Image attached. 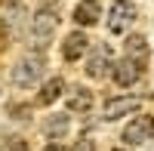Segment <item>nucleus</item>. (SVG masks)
<instances>
[{
    "mask_svg": "<svg viewBox=\"0 0 154 151\" xmlns=\"http://www.w3.org/2000/svg\"><path fill=\"white\" fill-rule=\"evenodd\" d=\"M71 151H96V142L89 139V136H80V139H77V145H74Z\"/></svg>",
    "mask_w": 154,
    "mask_h": 151,
    "instance_id": "nucleus-15",
    "label": "nucleus"
},
{
    "mask_svg": "<svg viewBox=\"0 0 154 151\" xmlns=\"http://www.w3.org/2000/svg\"><path fill=\"white\" fill-rule=\"evenodd\" d=\"M139 105H142V99H136V96H114V99H108V102L102 105V117L105 120H117L123 114H133Z\"/></svg>",
    "mask_w": 154,
    "mask_h": 151,
    "instance_id": "nucleus-6",
    "label": "nucleus"
},
{
    "mask_svg": "<svg viewBox=\"0 0 154 151\" xmlns=\"http://www.w3.org/2000/svg\"><path fill=\"white\" fill-rule=\"evenodd\" d=\"M86 49H89V37L83 31H71L65 37V43H62V56H65V62H77Z\"/></svg>",
    "mask_w": 154,
    "mask_h": 151,
    "instance_id": "nucleus-9",
    "label": "nucleus"
},
{
    "mask_svg": "<svg viewBox=\"0 0 154 151\" xmlns=\"http://www.w3.org/2000/svg\"><path fill=\"white\" fill-rule=\"evenodd\" d=\"M43 68H46L43 53H28L25 59L16 62V68H12V83H16L19 90H28V86H34L43 77Z\"/></svg>",
    "mask_w": 154,
    "mask_h": 151,
    "instance_id": "nucleus-1",
    "label": "nucleus"
},
{
    "mask_svg": "<svg viewBox=\"0 0 154 151\" xmlns=\"http://www.w3.org/2000/svg\"><path fill=\"white\" fill-rule=\"evenodd\" d=\"M0 151H3V148H0Z\"/></svg>",
    "mask_w": 154,
    "mask_h": 151,
    "instance_id": "nucleus-19",
    "label": "nucleus"
},
{
    "mask_svg": "<svg viewBox=\"0 0 154 151\" xmlns=\"http://www.w3.org/2000/svg\"><path fill=\"white\" fill-rule=\"evenodd\" d=\"M93 108V93L86 86H77V90L68 96V111H77V114H86Z\"/></svg>",
    "mask_w": 154,
    "mask_h": 151,
    "instance_id": "nucleus-12",
    "label": "nucleus"
},
{
    "mask_svg": "<svg viewBox=\"0 0 154 151\" xmlns=\"http://www.w3.org/2000/svg\"><path fill=\"white\" fill-rule=\"evenodd\" d=\"M68 130H71V117L68 114H53L43 123V133L49 139H62V136H68Z\"/></svg>",
    "mask_w": 154,
    "mask_h": 151,
    "instance_id": "nucleus-13",
    "label": "nucleus"
},
{
    "mask_svg": "<svg viewBox=\"0 0 154 151\" xmlns=\"http://www.w3.org/2000/svg\"><path fill=\"white\" fill-rule=\"evenodd\" d=\"M111 71H114V65H111V53H108V46L96 49V53L89 56V62H86V74H89V77H96V80H102V77H108Z\"/></svg>",
    "mask_w": 154,
    "mask_h": 151,
    "instance_id": "nucleus-8",
    "label": "nucleus"
},
{
    "mask_svg": "<svg viewBox=\"0 0 154 151\" xmlns=\"http://www.w3.org/2000/svg\"><path fill=\"white\" fill-rule=\"evenodd\" d=\"M102 19V3L99 0H80L74 9V22L83 25V28H89V25H96Z\"/></svg>",
    "mask_w": 154,
    "mask_h": 151,
    "instance_id": "nucleus-10",
    "label": "nucleus"
},
{
    "mask_svg": "<svg viewBox=\"0 0 154 151\" xmlns=\"http://www.w3.org/2000/svg\"><path fill=\"white\" fill-rule=\"evenodd\" d=\"M62 93H65V80H62V77L46 80V83H43V90H40V96H37V105H53Z\"/></svg>",
    "mask_w": 154,
    "mask_h": 151,
    "instance_id": "nucleus-14",
    "label": "nucleus"
},
{
    "mask_svg": "<svg viewBox=\"0 0 154 151\" xmlns=\"http://www.w3.org/2000/svg\"><path fill=\"white\" fill-rule=\"evenodd\" d=\"M114 151H123V148H114Z\"/></svg>",
    "mask_w": 154,
    "mask_h": 151,
    "instance_id": "nucleus-18",
    "label": "nucleus"
},
{
    "mask_svg": "<svg viewBox=\"0 0 154 151\" xmlns=\"http://www.w3.org/2000/svg\"><path fill=\"white\" fill-rule=\"evenodd\" d=\"M111 77H114V83H117V86H133L139 77H142V65L123 56L120 62H114V71H111Z\"/></svg>",
    "mask_w": 154,
    "mask_h": 151,
    "instance_id": "nucleus-7",
    "label": "nucleus"
},
{
    "mask_svg": "<svg viewBox=\"0 0 154 151\" xmlns=\"http://www.w3.org/2000/svg\"><path fill=\"white\" fill-rule=\"evenodd\" d=\"M9 114H16V117H22V114H31V111L25 108V105H12V108H9Z\"/></svg>",
    "mask_w": 154,
    "mask_h": 151,
    "instance_id": "nucleus-16",
    "label": "nucleus"
},
{
    "mask_svg": "<svg viewBox=\"0 0 154 151\" xmlns=\"http://www.w3.org/2000/svg\"><path fill=\"white\" fill-rule=\"evenodd\" d=\"M0 19H3V28L9 37H19L22 28H25V19H28V12L19 0H3V6H0Z\"/></svg>",
    "mask_w": 154,
    "mask_h": 151,
    "instance_id": "nucleus-5",
    "label": "nucleus"
},
{
    "mask_svg": "<svg viewBox=\"0 0 154 151\" xmlns=\"http://www.w3.org/2000/svg\"><path fill=\"white\" fill-rule=\"evenodd\" d=\"M133 19H136V3L133 0H117L111 6V12H108V31L111 34H123L133 25Z\"/></svg>",
    "mask_w": 154,
    "mask_h": 151,
    "instance_id": "nucleus-4",
    "label": "nucleus"
},
{
    "mask_svg": "<svg viewBox=\"0 0 154 151\" xmlns=\"http://www.w3.org/2000/svg\"><path fill=\"white\" fill-rule=\"evenodd\" d=\"M151 136H154V117H151V114H139V117H133V120L123 127L120 139L130 145V148H136V145L151 142Z\"/></svg>",
    "mask_w": 154,
    "mask_h": 151,
    "instance_id": "nucleus-3",
    "label": "nucleus"
},
{
    "mask_svg": "<svg viewBox=\"0 0 154 151\" xmlns=\"http://www.w3.org/2000/svg\"><path fill=\"white\" fill-rule=\"evenodd\" d=\"M126 59L145 65V59H148V43H145L142 34H130V37H126Z\"/></svg>",
    "mask_w": 154,
    "mask_h": 151,
    "instance_id": "nucleus-11",
    "label": "nucleus"
},
{
    "mask_svg": "<svg viewBox=\"0 0 154 151\" xmlns=\"http://www.w3.org/2000/svg\"><path fill=\"white\" fill-rule=\"evenodd\" d=\"M43 151H68V148H65V145H59V142H49Z\"/></svg>",
    "mask_w": 154,
    "mask_h": 151,
    "instance_id": "nucleus-17",
    "label": "nucleus"
},
{
    "mask_svg": "<svg viewBox=\"0 0 154 151\" xmlns=\"http://www.w3.org/2000/svg\"><path fill=\"white\" fill-rule=\"evenodd\" d=\"M56 25H59V12L53 6H40L34 12V19H31V40L37 46V53L53 40V34H56Z\"/></svg>",
    "mask_w": 154,
    "mask_h": 151,
    "instance_id": "nucleus-2",
    "label": "nucleus"
}]
</instances>
